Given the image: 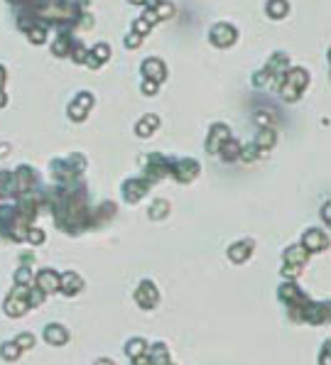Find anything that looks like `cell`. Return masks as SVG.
<instances>
[{"label":"cell","instance_id":"cell-1","mask_svg":"<svg viewBox=\"0 0 331 365\" xmlns=\"http://www.w3.org/2000/svg\"><path fill=\"white\" fill-rule=\"evenodd\" d=\"M169 165H172V162H169L165 155H147V159H145L143 179L145 181H150V184L160 181L165 174H169Z\"/></svg>","mask_w":331,"mask_h":365},{"label":"cell","instance_id":"cell-2","mask_svg":"<svg viewBox=\"0 0 331 365\" xmlns=\"http://www.w3.org/2000/svg\"><path fill=\"white\" fill-rule=\"evenodd\" d=\"M12 179V196H20L25 191H32L34 184H37V172H34L32 167H20L15 174H10Z\"/></svg>","mask_w":331,"mask_h":365},{"label":"cell","instance_id":"cell-3","mask_svg":"<svg viewBox=\"0 0 331 365\" xmlns=\"http://www.w3.org/2000/svg\"><path fill=\"white\" fill-rule=\"evenodd\" d=\"M302 321L311 323V326H319L329 321V304L326 301H307L302 307Z\"/></svg>","mask_w":331,"mask_h":365},{"label":"cell","instance_id":"cell-4","mask_svg":"<svg viewBox=\"0 0 331 365\" xmlns=\"http://www.w3.org/2000/svg\"><path fill=\"white\" fill-rule=\"evenodd\" d=\"M150 181H145L143 177H138V179H128L125 184H123V196H125V201L128 204H138V201L143 199L145 194L150 191Z\"/></svg>","mask_w":331,"mask_h":365},{"label":"cell","instance_id":"cell-5","mask_svg":"<svg viewBox=\"0 0 331 365\" xmlns=\"http://www.w3.org/2000/svg\"><path fill=\"white\" fill-rule=\"evenodd\" d=\"M169 172L179 181H191L194 177H199V162H194V159H177V162L169 165Z\"/></svg>","mask_w":331,"mask_h":365},{"label":"cell","instance_id":"cell-6","mask_svg":"<svg viewBox=\"0 0 331 365\" xmlns=\"http://www.w3.org/2000/svg\"><path fill=\"white\" fill-rule=\"evenodd\" d=\"M34 287L42 294H54V292H59V275L54 270H40L34 275Z\"/></svg>","mask_w":331,"mask_h":365},{"label":"cell","instance_id":"cell-7","mask_svg":"<svg viewBox=\"0 0 331 365\" xmlns=\"http://www.w3.org/2000/svg\"><path fill=\"white\" fill-rule=\"evenodd\" d=\"M329 245V235L324 231H317V228H309L304 233V238H302V248L307 250V253H319Z\"/></svg>","mask_w":331,"mask_h":365},{"label":"cell","instance_id":"cell-8","mask_svg":"<svg viewBox=\"0 0 331 365\" xmlns=\"http://www.w3.org/2000/svg\"><path fill=\"white\" fill-rule=\"evenodd\" d=\"M277 294H280V299H282L285 304H304V301H307L304 292L297 287V282H295V279L282 282V285L277 287Z\"/></svg>","mask_w":331,"mask_h":365},{"label":"cell","instance_id":"cell-9","mask_svg":"<svg viewBox=\"0 0 331 365\" xmlns=\"http://www.w3.org/2000/svg\"><path fill=\"white\" fill-rule=\"evenodd\" d=\"M236 39H238V32L228 23H219L211 30V42L216 47H231Z\"/></svg>","mask_w":331,"mask_h":365},{"label":"cell","instance_id":"cell-10","mask_svg":"<svg viewBox=\"0 0 331 365\" xmlns=\"http://www.w3.org/2000/svg\"><path fill=\"white\" fill-rule=\"evenodd\" d=\"M135 299H138V304H140L143 309H154L157 301H160V294H157V287H154L152 282L145 279L143 285L138 287V292H135Z\"/></svg>","mask_w":331,"mask_h":365},{"label":"cell","instance_id":"cell-11","mask_svg":"<svg viewBox=\"0 0 331 365\" xmlns=\"http://www.w3.org/2000/svg\"><path fill=\"white\" fill-rule=\"evenodd\" d=\"M228 137H231V130H228L223 123H216V125L211 128V133H209V140H206V150H209L211 155H213V152H219L221 145L226 143Z\"/></svg>","mask_w":331,"mask_h":365},{"label":"cell","instance_id":"cell-12","mask_svg":"<svg viewBox=\"0 0 331 365\" xmlns=\"http://www.w3.org/2000/svg\"><path fill=\"white\" fill-rule=\"evenodd\" d=\"M91 106H93V96H91V93H79L76 100H71V106H69L71 120H84Z\"/></svg>","mask_w":331,"mask_h":365},{"label":"cell","instance_id":"cell-13","mask_svg":"<svg viewBox=\"0 0 331 365\" xmlns=\"http://www.w3.org/2000/svg\"><path fill=\"white\" fill-rule=\"evenodd\" d=\"M84 287V279L76 275V272H64V275H59V289L64 292L66 297H74L79 294Z\"/></svg>","mask_w":331,"mask_h":365},{"label":"cell","instance_id":"cell-14","mask_svg":"<svg viewBox=\"0 0 331 365\" xmlns=\"http://www.w3.org/2000/svg\"><path fill=\"white\" fill-rule=\"evenodd\" d=\"M44 341L49 346H64L69 341V331L64 326H59V323H47L44 326Z\"/></svg>","mask_w":331,"mask_h":365},{"label":"cell","instance_id":"cell-15","mask_svg":"<svg viewBox=\"0 0 331 365\" xmlns=\"http://www.w3.org/2000/svg\"><path fill=\"white\" fill-rule=\"evenodd\" d=\"M143 74H145V78H150V81H165V76H167V69H165V64L160 62V59H147L143 64Z\"/></svg>","mask_w":331,"mask_h":365},{"label":"cell","instance_id":"cell-16","mask_svg":"<svg viewBox=\"0 0 331 365\" xmlns=\"http://www.w3.org/2000/svg\"><path fill=\"white\" fill-rule=\"evenodd\" d=\"M145 355L150 358V363L152 365L169 363V348H167V343H152V346L145 351Z\"/></svg>","mask_w":331,"mask_h":365},{"label":"cell","instance_id":"cell-17","mask_svg":"<svg viewBox=\"0 0 331 365\" xmlns=\"http://www.w3.org/2000/svg\"><path fill=\"white\" fill-rule=\"evenodd\" d=\"M287 69H289V59H287V54H272V59H270V64L265 67V71L270 74V76H285Z\"/></svg>","mask_w":331,"mask_h":365},{"label":"cell","instance_id":"cell-18","mask_svg":"<svg viewBox=\"0 0 331 365\" xmlns=\"http://www.w3.org/2000/svg\"><path fill=\"white\" fill-rule=\"evenodd\" d=\"M3 309L8 316H22V314H27L30 311V304H27V299H17V297H8L5 299V304H3Z\"/></svg>","mask_w":331,"mask_h":365},{"label":"cell","instance_id":"cell-19","mask_svg":"<svg viewBox=\"0 0 331 365\" xmlns=\"http://www.w3.org/2000/svg\"><path fill=\"white\" fill-rule=\"evenodd\" d=\"M110 56V49H108V45H96L93 47V52L91 54H86V59H84V64L86 67H91V69H99L106 59Z\"/></svg>","mask_w":331,"mask_h":365},{"label":"cell","instance_id":"cell-20","mask_svg":"<svg viewBox=\"0 0 331 365\" xmlns=\"http://www.w3.org/2000/svg\"><path fill=\"white\" fill-rule=\"evenodd\" d=\"M253 253V240H243V243H236L228 248V257L233 262H245Z\"/></svg>","mask_w":331,"mask_h":365},{"label":"cell","instance_id":"cell-21","mask_svg":"<svg viewBox=\"0 0 331 365\" xmlns=\"http://www.w3.org/2000/svg\"><path fill=\"white\" fill-rule=\"evenodd\" d=\"M309 260V253L302 248V245H289L285 250V262L287 265H299L304 267V262Z\"/></svg>","mask_w":331,"mask_h":365},{"label":"cell","instance_id":"cell-22","mask_svg":"<svg viewBox=\"0 0 331 365\" xmlns=\"http://www.w3.org/2000/svg\"><path fill=\"white\" fill-rule=\"evenodd\" d=\"M289 86H295L297 91H304L309 84V74L304 69H287V78H285Z\"/></svg>","mask_w":331,"mask_h":365},{"label":"cell","instance_id":"cell-23","mask_svg":"<svg viewBox=\"0 0 331 365\" xmlns=\"http://www.w3.org/2000/svg\"><path fill=\"white\" fill-rule=\"evenodd\" d=\"M253 143H255V147H258L260 152H267L270 147H275V130H272V128H263L260 135L255 137Z\"/></svg>","mask_w":331,"mask_h":365},{"label":"cell","instance_id":"cell-24","mask_svg":"<svg viewBox=\"0 0 331 365\" xmlns=\"http://www.w3.org/2000/svg\"><path fill=\"white\" fill-rule=\"evenodd\" d=\"M219 155L226 159V162H233V159H238V155H241V145L236 143L233 137H228L226 143L221 145V150H219Z\"/></svg>","mask_w":331,"mask_h":365},{"label":"cell","instance_id":"cell-25","mask_svg":"<svg viewBox=\"0 0 331 365\" xmlns=\"http://www.w3.org/2000/svg\"><path fill=\"white\" fill-rule=\"evenodd\" d=\"M71 47H74V39H71L69 34H62V37H56V42L52 45V52L59 56H66L71 52Z\"/></svg>","mask_w":331,"mask_h":365},{"label":"cell","instance_id":"cell-26","mask_svg":"<svg viewBox=\"0 0 331 365\" xmlns=\"http://www.w3.org/2000/svg\"><path fill=\"white\" fill-rule=\"evenodd\" d=\"M157 125H160V120H157V115H145L143 120L138 123V135H140V137H147V135L152 133V130L157 128Z\"/></svg>","mask_w":331,"mask_h":365},{"label":"cell","instance_id":"cell-27","mask_svg":"<svg viewBox=\"0 0 331 365\" xmlns=\"http://www.w3.org/2000/svg\"><path fill=\"white\" fill-rule=\"evenodd\" d=\"M147 351V343L143 338H130V341L125 343V353L130 355V358H138V355H145Z\"/></svg>","mask_w":331,"mask_h":365},{"label":"cell","instance_id":"cell-28","mask_svg":"<svg viewBox=\"0 0 331 365\" xmlns=\"http://www.w3.org/2000/svg\"><path fill=\"white\" fill-rule=\"evenodd\" d=\"M267 15H270V17H275V20L285 17L287 15V3L285 0H270V3H267Z\"/></svg>","mask_w":331,"mask_h":365},{"label":"cell","instance_id":"cell-29","mask_svg":"<svg viewBox=\"0 0 331 365\" xmlns=\"http://www.w3.org/2000/svg\"><path fill=\"white\" fill-rule=\"evenodd\" d=\"M15 285H30V287H34V275L27 265H22L20 270L15 272Z\"/></svg>","mask_w":331,"mask_h":365},{"label":"cell","instance_id":"cell-30","mask_svg":"<svg viewBox=\"0 0 331 365\" xmlns=\"http://www.w3.org/2000/svg\"><path fill=\"white\" fill-rule=\"evenodd\" d=\"M280 96H282L287 103H295V100L302 96V91H297L295 86H289L287 81H282V84H280Z\"/></svg>","mask_w":331,"mask_h":365},{"label":"cell","instance_id":"cell-31","mask_svg":"<svg viewBox=\"0 0 331 365\" xmlns=\"http://www.w3.org/2000/svg\"><path fill=\"white\" fill-rule=\"evenodd\" d=\"M20 353H22V351L12 341H8V343H3V346H0V355H3L5 360H17V358H20Z\"/></svg>","mask_w":331,"mask_h":365},{"label":"cell","instance_id":"cell-32","mask_svg":"<svg viewBox=\"0 0 331 365\" xmlns=\"http://www.w3.org/2000/svg\"><path fill=\"white\" fill-rule=\"evenodd\" d=\"M25 32H27V37H30V42H34V45H42L44 37H47V30L40 27V23L34 25V27H27Z\"/></svg>","mask_w":331,"mask_h":365},{"label":"cell","instance_id":"cell-33","mask_svg":"<svg viewBox=\"0 0 331 365\" xmlns=\"http://www.w3.org/2000/svg\"><path fill=\"white\" fill-rule=\"evenodd\" d=\"M154 15H157V20H167L172 12H174V8L169 5V3H162V0H157V5L152 8Z\"/></svg>","mask_w":331,"mask_h":365},{"label":"cell","instance_id":"cell-34","mask_svg":"<svg viewBox=\"0 0 331 365\" xmlns=\"http://www.w3.org/2000/svg\"><path fill=\"white\" fill-rule=\"evenodd\" d=\"M12 343H15L20 351H30V348L34 346V336H32V333H20V336H17Z\"/></svg>","mask_w":331,"mask_h":365},{"label":"cell","instance_id":"cell-35","mask_svg":"<svg viewBox=\"0 0 331 365\" xmlns=\"http://www.w3.org/2000/svg\"><path fill=\"white\" fill-rule=\"evenodd\" d=\"M44 297H47V294H42L37 287L30 289V294H27V304H30V309H37V307L44 301Z\"/></svg>","mask_w":331,"mask_h":365},{"label":"cell","instance_id":"cell-36","mask_svg":"<svg viewBox=\"0 0 331 365\" xmlns=\"http://www.w3.org/2000/svg\"><path fill=\"white\" fill-rule=\"evenodd\" d=\"M258 155H260V150L255 147V143H250V145H245V147H241V155L238 157H243L245 162H253Z\"/></svg>","mask_w":331,"mask_h":365},{"label":"cell","instance_id":"cell-37","mask_svg":"<svg viewBox=\"0 0 331 365\" xmlns=\"http://www.w3.org/2000/svg\"><path fill=\"white\" fill-rule=\"evenodd\" d=\"M255 123H258V125H260V130H263V128H272V125H275V118H272L270 113L260 111V113H255Z\"/></svg>","mask_w":331,"mask_h":365},{"label":"cell","instance_id":"cell-38","mask_svg":"<svg viewBox=\"0 0 331 365\" xmlns=\"http://www.w3.org/2000/svg\"><path fill=\"white\" fill-rule=\"evenodd\" d=\"M167 211H169V204L167 201H157V204H152V209H150V216L152 218H162Z\"/></svg>","mask_w":331,"mask_h":365},{"label":"cell","instance_id":"cell-39","mask_svg":"<svg viewBox=\"0 0 331 365\" xmlns=\"http://www.w3.org/2000/svg\"><path fill=\"white\" fill-rule=\"evenodd\" d=\"M307 301H309V299H307ZM307 301H304V304H307ZM304 304H287L289 319L295 321V323H302V307H304Z\"/></svg>","mask_w":331,"mask_h":365},{"label":"cell","instance_id":"cell-40","mask_svg":"<svg viewBox=\"0 0 331 365\" xmlns=\"http://www.w3.org/2000/svg\"><path fill=\"white\" fill-rule=\"evenodd\" d=\"M25 240H30L32 245H42L44 243V233L37 231V228H27V238Z\"/></svg>","mask_w":331,"mask_h":365},{"label":"cell","instance_id":"cell-41","mask_svg":"<svg viewBox=\"0 0 331 365\" xmlns=\"http://www.w3.org/2000/svg\"><path fill=\"white\" fill-rule=\"evenodd\" d=\"M299 272H302V267L299 265H282V275H285V279H297Z\"/></svg>","mask_w":331,"mask_h":365},{"label":"cell","instance_id":"cell-42","mask_svg":"<svg viewBox=\"0 0 331 365\" xmlns=\"http://www.w3.org/2000/svg\"><path fill=\"white\" fill-rule=\"evenodd\" d=\"M69 54L74 56V62H79V64H84V59H86V47H81L74 42V47H71V52Z\"/></svg>","mask_w":331,"mask_h":365},{"label":"cell","instance_id":"cell-43","mask_svg":"<svg viewBox=\"0 0 331 365\" xmlns=\"http://www.w3.org/2000/svg\"><path fill=\"white\" fill-rule=\"evenodd\" d=\"M30 285H15L10 292V297H17V299H27V294H30Z\"/></svg>","mask_w":331,"mask_h":365},{"label":"cell","instance_id":"cell-44","mask_svg":"<svg viewBox=\"0 0 331 365\" xmlns=\"http://www.w3.org/2000/svg\"><path fill=\"white\" fill-rule=\"evenodd\" d=\"M270 78H272V76H270V74L263 69V71H258V74H255L253 84H255V86H267V81H270Z\"/></svg>","mask_w":331,"mask_h":365},{"label":"cell","instance_id":"cell-45","mask_svg":"<svg viewBox=\"0 0 331 365\" xmlns=\"http://www.w3.org/2000/svg\"><path fill=\"white\" fill-rule=\"evenodd\" d=\"M140 42H143V39H140V34H135V32H132L130 37L125 39V47H128V49H132V47H140Z\"/></svg>","mask_w":331,"mask_h":365},{"label":"cell","instance_id":"cell-46","mask_svg":"<svg viewBox=\"0 0 331 365\" xmlns=\"http://www.w3.org/2000/svg\"><path fill=\"white\" fill-rule=\"evenodd\" d=\"M319 363H321V365H331V363H329V343H324V346H321V358H319Z\"/></svg>","mask_w":331,"mask_h":365},{"label":"cell","instance_id":"cell-47","mask_svg":"<svg viewBox=\"0 0 331 365\" xmlns=\"http://www.w3.org/2000/svg\"><path fill=\"white\" fill-rule=\"evenodd\" d=\"M157 86H160L157 81H150V78H147V81H145V86H143V91H145V93H154V91H157Z\"/></svg>","mask_w":331,"mask_h":365},{"label":"cell","instance_id":"cell-48","mask_svg":"<svg viewBox=\"0 0 331 365\" xmlns=\"http://www.w3.org/2000/svg\"><path fill=\"white\" fill-rule=\"evenodd\" d=\"M132 365H152V363H150L147 355H138V358H132Z\"/></svg>","mask_w":331,"mask_h":365},{"label":"cell","instance_id":"cell-49","mask_svg":"<svg viewBox=\"0 0 331 365\" xmlns=\"http://www.w3.org/2000/svg\"><path fill=\"white\" fill-rule=\"evenodd\" d=\"M130 3H140V5H147V8H154L157 0H130Z\"/></svg>","mask_w":331,"mask_h":365},{"label":"cell","instance_id":"cell-50","mask_svg":"<svg viewBox=\"0 0 331 365\" xmlns=\"http://www.w3.org/2000/svg\"><path fill=\"white\" fill-rule=\"evenodd\" d=\"M321 213H324V221L329 223V204H326V206H324V211H321Z\"/></svg>","mask_w":331,"mask_h":365},{"label":"cell","instance_id":"cell-51","mask_svg":"<svg viewBox=\"0 0 331 365\" xmlns=\"http://www.w3.org/2000/svg\"><path fill=\"white\" fill-rule=\"evenodd\" d=\"M3 84H5V69L0 67V89H3Z\"/></svg>","mask_w":331,"mask_h":365},{"label":"cell","instance_id":"cell-52","mask_svg":"<svg viewBox=\"0 0 331 365\" xmlns=\"http://www.w3.org/2000/svg\"><path fill=\"white\" fill-rule=\"evenodd\" d=\"M96 365H113L110 360H106V358H101V360H96Z\"/></svg>","mask_w":331,"mask_h":365},{"label":"cell","instance_id":"cell-53","mask_svg":"<svg viewBox=\"0 0 331 365\" xmlns=\"http://www.w3.org/2000/svg\"><path fill=\"white\" fill-rule=\"evenodd\" d=\"M0 106H5V93L0 91Z\"/></svg>","mask_w":331,"mask_h":365},{"label":"cell","instance_id":"cell-54","mask_svg":"<svg viewBox=\"0 0 331 365\" xmlns=\"http://www.w3.org/2000/svg\"><path fill=\"white\" fill-rule=\"evenodd\" d=\"M10 3H17V0H10Z\"/></svg>","mask_w":331,"mask_h":365}]
</instances>
